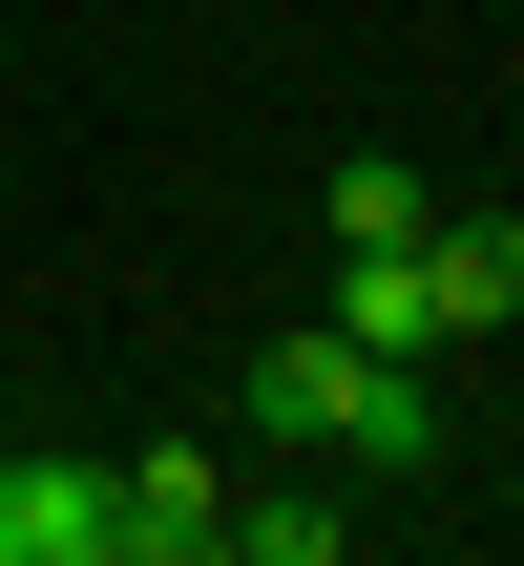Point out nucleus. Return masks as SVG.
<instances>
[{
  "label": "nucleus",
  "instance_id": "f257e3e1",
  "mask_svg": "<svg viewBox=\"0 0 524 566\" xmlns=\"http://www.w3.org/2000/svg\"><path fill=\"white\" fill-rule=\"evenodd\" d=\"M252 420L273 441H336V462H420V357H357V336H252Z\"/></svg>",
  "mask_w": 524,
  "mask_h": 566
},
{
  "label": "nucleus",
  "instance_id": "f03ea898",
  "mask_svg": "<svg viewBox=\"0 0 524 566\" xmlns=\"http://www.w3.org/2000/svg\"><path fill=\"white\" fill-rule=\"evenodd\" d=\"M105 483H126V546L105 566H210L231 546V462H210V441H147V462H105Z\"/></svg>",
  "mask_w": 524,
  "mask_h": 566
},
{
  "label": "nucleus",
  "instance_id": "7ed1b4c3",
  "mask_svg": "<svg viewBox=\"0 0 524 566\" xmlns=\"http://www.w3.org/2000/svg\"><path fill=\"white\" fill-rule=\"evenodd\" d=\"M105 546H126L105 462H0V566H105Z\"/></svg>",
  "mask_w": 524,
  "mask_h": 566
},
{
  "label": "nucleus",
  "instance_id": "20e7f679",
  "mask_svg": "<svg viewBox=\"0 0 524 566\" xmlns=\"http://www.w3.org/2000/svg\"><path fill=\"white\" fill-rule=\"evenodd\" d=\"M420 294H441V336H504L524 315V231L504 210H420Z\"/></svg>",
  "mask_w": 524,
  "mask_h": 566
},
{
  "label": "nucleus",
  "instance_id": "39448f33",
  "mask_svg": "<svg viewBox=\"0 0 524 566\" xmlns=\"http://www.w3.org/2000/svg\"><path fill=\"white\" fill-rule=\"evenodd\" d=\"M336 273H357V294H336V336H357V357H441V294H420V231H399V252H336Z\"/></svg>",
  "mask_w": 524,
  "mask_h": 566
},
{
  "label": "nucleus",
  "instance_id": "423d86ee",
  "mask_svg": "<svg viewBox=\"0 0 524 566\" xmlns=\"http://www.w3.org/2000/svg\"><path fill=\"white\" fill-rule=\"evenodd\" d=\"M420 210H441V189H420V168H378V147H357V168H336V252H399V231H420Z\"/></svg>",
  "mask_w": 524,
  "mask_h": 566
},
{
  "label": "nucleus",
  "instance_id": "0eeeda50",
  "mask_svg": "<svg viewBox=\"0 0 524 566\" xmlns=\"http://www.w3.org/2000/svg\"><path fill=\"white\" fill-rule=\"evenodd\" d=\"M231 546H252V566H336L357 525H336V504H231Z\"/></svg>",
  "mask_w": 524,
  "mask_h": 566
}]
</instances>
